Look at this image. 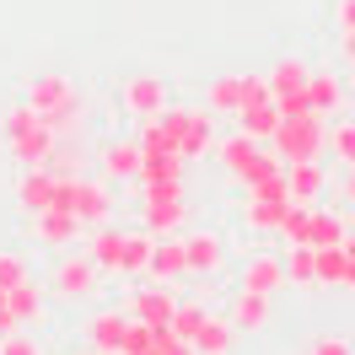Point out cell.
<instances>
[{"instance_id":"cell-12","label":"cell","mask_w":355,"mask_h":355,"mask_svg":"<svg viewBox=\"0 0 355 355\" xmlns=\"http://www.w3.org/2000/svg\"><path fill=\"white\" fill-rule=\"evenodd\" d=\"M183 259H189V275H221L226 243L216 232H183Z\"/></svg>"},{"instance_id":"cell-13","label":"cell","mask_w":355,"mask_h":355,"mask_svg":"<svg viewBox=\"0 0 355 355\" xmlns=\"http://www.w3.org/2000/svg\"><path fill=\"white\" fill-rule=\"evenodd\" d=\"M237 286L259 291V296H275V291L286 286V264H280L275 253H253V259L243 264V275H237Z\"/></svg>"},{"instance_id":"cell-23","label":"cell","mask_w":355,"mask_h":355,"mask_svg":"<svg viewBox=\"0 0 355 355\" xmlns=\"http://www.w3.org/2000/svg\"><path fill=\"white\" fill-rule=\"evenodd\" d=\"M307 60L302 54H286V60H275L269 65V76H264V87H269V97H291V92H302L307 87Z\"/></svg>"},{"instance_id":"cell-2","label":"cell","mask_w":355,"mask_h":355,"mask_svg":"<svg viewBox=\"0 0 355 355\" xmlns=\"http://www.w3.org/2000/svg\"><path fill=\"white\" fill-rule=\"evenodd\" d=\"M0 135H6V151H11L17 167H49V156L60 146V135L49 130L44 119H38V108H27V103H17V108L6 113Z\"/></svg>"},{"instance_id":"cell-17","label":"cell","mask_w":355,"mask_h":355,"mask_svg":"<svg viewBox=\"0 0 355 355\" xmlns=\"http://www.w3.org/2000/svg\"><path fill=\"white\" fill-rule=\"evenodd\" d=\"M87 259L103 275H119V259H124V232L113 221H103V226H92V237H87Z\"/></svg>"},{"instance_id":"cell-8","label":"cell","mask_w":355,"mask_h":355,"mask_svg":"<svg viewBox=\"0 0 355 355\" xmlns=\"http://www.w3.org/2000/svg\"><path fill=\"white\" fill-rule=\"evenodd\" d=\"M216 151V113L210 108H189L183 113V135H178V156L183 162H200Z\"/></svg>"},{"instance_id":"cell-4","label":"cell","mask_w":355,"mask_h":355,"mask_svg":"<svg viewBox=\"0 0 355 355\" xmlns=\"http://www.w3.org/2000/svg\"><path fill=\"white\" fill-rule=\"evenodd\" d=\"M189 216V200H183V178H167V183H146V200H140V226L151 237H173Z\"/></svg>"},{"instance_id":"cell-31","label":"cell","mask_w":355,"mask_h":355,"mask_svg":"<svg viewBox=\"0 0 355 355\" xmlns=\"http://www.w3.org/2000/svg\"><path fill=\"white\" fill-rule=\"evenodd\" d=\"M280 264H286V280H291V286H318V275H312V248L307 243H291Z\"/></svg>"},{"instance_id":"cell-50","label":"cell","mask_w":355,"mask_h":355,"mask_svg":"<svg viewBox=\"0 0 355 355\" xmlns=\"http://www.w3.org/2000/svg\"><path fill=\"white\" fill-rule=\"evenodd\" d=\"M350 70H355V65H350Z\"/></svg>"},{"instance_id":"cell-49","label":"cell","mask_w":355,"mask_h":355,"mask_svg":"<svg viewBox=\"0 0 355 355\" xmlns=\"http://www.w3.org/2000/svg\"><path fill=\"white\" fill-rule=\"evenodd\" d=\"M350 124H355V119H350Z\"/></svg>"},{"instance_id":"cell-45","label":"cell","mask_w":355,"mask_h":355,"mask_svg":"<svg viewBox=\"0 0 355 355\" xmlns=\"http://www.w3.org/2000/svg\"><path fill=\"white\" fill-rule=\"evenodd\" d=\"M339 49H345V60L355 65V33H339Z\"/></svg>"},{"instance_id":"cell-39","label":"cell","mask_w":355,"mask_h":355,"mask_svg":"<svg viewBox=\"0 0 355 355\" xmlns=\"http://www.w3.org/2000/svg\"><path fill=\"white\" fill-rule=\"evenodd\" d=\"M151 350H156V355H194V345H189V339H178V334L162 323V329H156V339H151Z\"/></svg>"},{"instance_id":"cell-36","label":"cell","mask_w":355,"mask_h":355,"mask_svg":"<svg viewBox=\"0 0 355 355\" xmlns=\"http://www.w3.org/2000/svg\"><path fill=\"white\" fill-rule=\"evenodd\" d=\"M151 339H156L151 323L130 318V323H124V345H119V355H146V350H151Z\"/></svg>"},{"instance_id":"cell-11","label":"cell","mask_w":355,"mask_h":355,"mask_svg":"<svg viewBox=\"0 0 355 355\" xmlns=\"http://www.w3.org/2000/svg\"><path fill=\"white\" fill-rule=\"evenodd\" d=\"M97 167H103L108 183L140 178V140H103V146H97Z\"/></svg>"},{"instance_id":"cell-48","label":"cell","mask_w":355,"mask_h":355,"mask_svg":"<svg viewBox=\"0 0 355 355\" xmlns=\"http://www.w3.org/2000/svg\"><path fill=\"white\" fill-rule=\"evenodd\" d=\"M146 355H156V350H146Z\"/></svg>"},{"instance_id":"cell-24","label":"cell","mask_w":355,"mask_h":355,"mask_svg":"<svg viewBox=\"0 0 355 355\" xmlns=\"http://www.w3.org/2000/svg\"><path fill=\"white\" fill-rule=\"evenodd\" d=\"M232 345H237L232 318H205L200 334H194V355H232Z\"/></svg>"},{"instance_id":"cell-44","label":"cell","mask_w":355,"mask_h":355,"mask_svg":"<svg viewBox=\"0 0 355 355\" xmlns=\"http://www.w3.org/2000/svg\"><path fill=\"white\" fill-rule=\"evenodd\" d=\"M17 329V318H11V307H6V291H0V334Z\"/></svg>"},{"instance_id":"cell-21","label":"cell","mask_w":355,"mask_h":355,"mask_svg":"<svg viewBox=\"0 0 355 355\" xmlns=\"http://www.w3.org/2000/svg\"><path fill=\"white\" fill-rule=\"evenodd\" d=\"M33 232H38V243L44 248H54V253H60V248H70L76 243V237H81V221H76V216H70V210H44V216H33Z\"/></svg>"},{"instance_id":"cell-40","label":"cell","mask_w":355,"mask_h":355,"mask_svg":"<svg viewBox=\"0 0 355 355\" xmlns=\"http://www.w3.org/2000/svg\"><path fill=\"white\" fill-rule=\"evenodd\" d=\"M275 108H280V119H307L312 103H307V92H291V97H275Z\"/></svg>"},{"instance_id":"cell-18","label":"cell","mask_w":355,"mask_h":355,"mask_svg":"<svg viewBox=\"0 0 355 355\" xmlns=\"http://www.w3.org/2000/svg\"><path fill=\"white\" fill-rule=\"evenodd\" d=\"M151 280H167V286H178L183 275H189V259H183V237H156V248H151V269H146Z\"/></svg>"},{"instance_id":"cell-43","label":"cell","mask_w":355,"mask_h":355,"mask_svg":"<svg viewBox=\"0 0 355 355\" xmlns=\"http://www.w3.org/2000/svg\"><path fill=\"white\" fill-rule=\"evenodd\" d=\"M312 355H355V350L345 345V339H318V345H312Z\"/></svg>"},{"instance_id":"cell-46","label":"cell","mask_w":355,"mask_h":355,"mask_svg":"<svg viewBox=\"0 0 355 355\" xmlns=\"http://www.w3.org/2000/svg\"><path fill=\"white\" fill-rule=\"evenodd\" d=\"M345 200H350V210H355V167H350V178H345Z\"/></svg>"},{"instance_id":"cell-25","label":"cell","mask_w":355,"mask_h":355,"mask_svg":"<svg viewBox=\"0 0 355 355\" xmlns=\"http://www.w3.org/2000/svg\"><path fill=\"white\" fill-rule=\"evenodd\" d=\"M259 151H264V146H259V140H248V135L237 130V135H226V140H216V151H210V156H216L226 173L237 178V173H243V167H248V162H253Z\"/></svg>"},{"instance_id":"cell-28","label":"cell","mask_w":355,"mask_h":355,"mask_svg":"<svg viewBox=\"0 0 355 355\" xmlns=\"http://www.w3.org/2000/svg\"><path fill=\"white\" fill-rule=\"evenodd\" d=\"M205 108L216 113V119L243 108V70H237V76H221V81H210V92H205Z\"/></svg>"},{"instance_id":"cell-42","label":"cell","mask_w":355,"mask_h":355,"mask_svg":"<svg viewBox=\"0 0 355 355\" xmlns=\"http://www.w3.org/2000/svg\"><path fill=\"white\" fill-rule=\"evenodd\" d=\"M345 291H355V232H345Z\"/></svg>"},{"instance_id":"cell-20","label":"cell","mask_w":355,"mask_h":355,"mask_svg":"<svg viewBox=\"0 0 355 355\" xmlns=\"http://www.w3.org/2000/svg\"><path fill=\"white\" fill-rule=\"evenodd\" d=\"M124 323H130V312H92L87 323V345L97 355H119V345H124Z\"/></svg>"},{"instance_id":"cell-29","label":"cell","mask_w":355,"mask_h":355,"mask_svg":"<svg viewBox=\"0 0 355 355\" xmlns=\"http://www.w3.org/2000/svg\"><path fill=\"white\" fill-rule=\"evenodd\" d=\"M312 275H318V286H345V243L312 248Z\"/></svg>"},{"instance_id":"cell-34","label":"cell","mask_w":355,"mask_h":355,"mask_svg":"<svg viewBox=\"0 0 355 355\" xmlns=\"http://www.w3.org/2000/svg\"><path fill=\"white\" fill-rule=\"evenodd\" d=\"M329 151L345 162V167H355V124L350 119H339V124H329Z\"/></svg>"},{"instance_id":"cell-41","label":"cell","mask_w":355,"mask_h":355,"mask_svg":"<svg viewBox=\"0 0 355 355\" xmlns=\"http://www.w3.org/2000/svg\"><path fill=\"white\" fill-rule=\"evenodd\" d=\"M334 27H339V33H355V0H334Z\"/></svg>"},{"instance_id":"cell-6","label":"cell","mask_w":355,"mask_h":355,"mask_svg":"<svg viewBox=\"0 0 355 355\" xmlns=\"http://www.w3.org/2000/svg\"><path fill=\"white\" fill-rule=\"evenodd\" d=\"M97 280H103V269L92 264L87 253H70V259H60V264H54L49 291H54V296H65V302H87L92 291H97Z\"/></svg>"},{"instance_id":"cell-19","label":"cell","mask_w":355,"mask_h":355,"mask_svg":"<svg viewBox=\"0 0 355 355\" xmlns=\"http://www.w3.org/2000/svg\"><path fill=\"white\" fill-rule=\"evenodd\" d=\"M17 205L27 216H44L54 205V173L49 167H22V183H17Z\"/></svg>"},{"instance_id":"cell-27","label":"cell","mask_w":355,"mask_h":355,"mask_svg":"<svg viewBox=\"0 0 355 355\" xmlns=\"http://www.w3.org/2000/svg\"><path fill=\"white\" fill-rule=\"evenodd\" d=\"M151 248L156 237L140 226V232H124V259H119V275H146L151 269Z\"/></svg>"},{"instance_id":"cell-30","label":"cell","mask_w":355,"mask_h":355,"mask_svg":"<svg viewBox=\"0 0 355 355\" xmlns=\"http://www.w3.org/2000/svg\"><path fill=\"white\" fill-rule=\"evenodd\" d=\"M345 216L339 210H323V205H312V248H334V243H345Z\"/></svg>"},{"instance_id":"cell-33","label":"cell","mask_w":355,"mask_h":355,"mask_svg":"<svg viewBox=\"0 0 355 355\" xmlns=\"http://www.w3.org/2000/svg\"><path fill=\"white\" fill-rule=\"evenodd\" d=\"M280 237H286V243H307L312 248V205H291L286 221H280Z\"/></svg>"},{"instance_id":"cell-47","label":"cell","mask_w":355,"mask_h":355,"mask_svg":"<svg viewBox=\"0 0 355 355\" xmlns=\"http://www.w3.org/2000/svg\"><path fill=\"white\" fill-rule=\"evenodd\" d=\"M81 355H97V350H81Z\"/></svg>"},{"instance_id":"cell-26","label":"cell","mask_w":355,"mask_h":355,"mask_svg":"<svg viewBox=\"0 0 355 355\" xmlns=\"http://www.w3.org/2000/svg\"><path fill=\"white\" fill-rule=\"evenodd\" d=\"M286 210H291L286 194H253V200H248V226H253V232H280Z\"/></svg>"},{"instance_id":"cell-38","label":"cell","mask_w":355,"mask_h":355,"mask_svg":"<svg viewBox=\"0 0 355 355\" xmlns=\"http://www.w3.org/2000/svg\"><path fill=\"white\" fill-rule=\"evenodd\" d=\"M17 280H27V259H22V253H11V248H0V291L17 286Z\"/></svg>"},{"instance_id":"cell-37","label":"cell","mask_w":355,"mask_h":355,"mask_svg":"<svg viewBox=\"0 0 355 355\" xmlns=\"http://www.w3.org/2000/svg\"><path fill=\"white\" fill-rule=\"evenodd\" d=\"M205 318H210L205 307H183V302H178V312H173V323H167V329H173L178 339H189V345H194V334H200Z\"/></svg>"},{"instance_id":"cell-5","label":"cell","mask_w":355,"mask_h":355,"mask_svg":"<svg viewBox=\"0 0 355 355\" xmlns=\"http://www.w3.org/2000/svg\"><path fill=\"white\" fill-rule=\"evenodd\" d=\"M167 103H173V92H167V81L156 70H140V76H130L119 87V108L130 113V119H156Z\"/></svg>"},{"instance_id":"cell-15","label":"cell","mask_w":355,"mask_h":355,"mask_svg":"<svg viewBox=\"0 0 355 355\" xmlns=\"http://www.w3.org/2000/svg\"><path fill=\"white\" fill-rule=\"evenodd\" d=\"M6 307H11V318L22 323V329H38L44 323V286L27 275V280H17V286H6Z\"/></svg>"},{"instance_id":"cell-16","label":"cell","mask_w":355,"mask_h":355,"mask_svg":"<svg viewBox=\"0 0 355 355\" xmlns=\"http://www.w3.org/2000/svg\"><path fill=\"white\" fill-rule=\"evenodd\" d=\"M226 318H232V329H243V334L269 329V296L237 286V291H232V307H226Z\"/></svg>"},{"instance_id":"cell-7","label":"cell","mask_w":355,"mask_h":355,"mask_svg":"<svg viewBox=\"0 0 355 355\" xmlns=\"http://www.w3.org/2000/svg\"><path fill=\"white\" fill-rule=\"evenodd\" d=\"M173 312H178V296H173L167 280H151V286L130 291V318H140V323L162 329V323H173Z\"/></svg>"},{"instance_id":"cell-10","label":"cell","mask_w":355,"mask_h":355,"mask_svg":"<svg viewBox=\"0 0 355 355\" xmlns=\"http://www.w3.org/2000/svg\"><path fill=\"white\" fill-rule=\"evenodd\" d=\"M286 194H291V205H318L329 194L323 162H286Z\"/></svg>"},{"instance_id":"cell-14","label":"cell","mask_w":355,"mask_h":355,"mask_svg":"<svg viewBox=\"0 0 355 355\" xmlns=\"http://www.w3.org/2000/svg\"><path fill=\"white\" fill-rule=\"evenodd\" d=\"M307 103L318 119H329V113H345V81L334 76V70H307Z\"/></svg>"},{"instance_id":"cell-1","label":"cell","mask_w":355,"mask_h":355,"mask_svg":"<svg viewBox=\"0 0 355 355\" xmlns=\"http://www.w3.org/2000/svg\"><path fill=\"white\" fill-rule=\"evenodd\" d=\"M22 103H27V108H38V119H44L60 140L81 130V108H87V103H81V87L70 81L65 70H44V76H33Z\"/></svg>"},{"instance_id":"cell-32","label":"cell","mask_w":355,"mask_h":355,"mask_svg":"<svg viewBox=\"0 0 355 355\" xmlns=\"http://www.w3.org/2000/svg\"><path fill=\"white\" fill-rule=\"evenodd\" d=\"M275 173H286V162H280L275 151H259V156L243 167V173L232 178V183H237V189H253V183H264V178H275Z\"/></svg>"},{"instance_id":"cell-22","label":"cell","mask_w":355,"mask_h":355,"mask_svg":"<svg viewBox=\"0 0 355 355\" xmlns=\"http://www.w3.org/2000/svg\"><path fill=\"white\" fill-rule=\"evenodd\" d=\"M232 119H237V130H243L248 140H259V146H264L269 135H275V124H280V108H275V97H264V103H243Z\"/></svg>"},{"instance_id":"cell-3","label":"cell","mask_w":355,"mask_h":355,"mask_svg":"<svg viewBox=\"0 0 355 355\" xmlns=\"http://www.w3.org/2000/svg\"><path fill=\"white\" fill-rule=\"evenodd\" d=\"M269 146H275L280 162H323V151H329V119H318V113L280 119L275 135H269Z\"/></svg>"},{"instance_id":"cell-35","label":"cell","mask_w":355,"mask_h":355,"mask_svg":"<svg viewBox=\"0 0 355 355\" xmlns=\"http://www.w3.org/2000/svg\"><path fill=\"white\" fill-rule=\"evenodd\" d=\"M0 355H44V345H38V334H33V329L17 323L11 334H0Z\"/></svg>"},{"instance_id":"cell-9","label":"cell","mask_w":355,"mask_h":355,"mask_svg":"<svg viewBox=\"0 0 355 355\" xmlns=\"http://www.w3.org/2000/svg\"><path fill=\"white\" fill-rule=\"evenodd\" d=\"M76 221H81V226L113 221V189H108V178H76Z\"/></svg>"}]
</instances>
